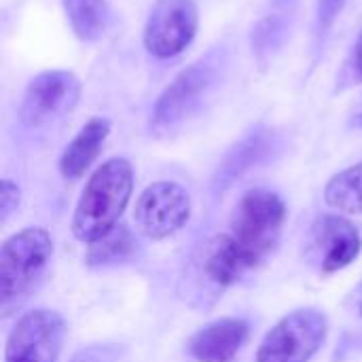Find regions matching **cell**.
Segmentation results:
<instances>
[{
    "mask_svg": "<svg viewBox=\"0 0 362 362\" xmlns=\"http://www.w3.org/2000/svg\"><path fill=\"white\" fill-rule=\"evenodd\" d=\"M134 193V168L125 157L104 161L87 180L72 216V233L83 244H93L119 225Z\"/></svg>",
    "mask_w": 362,
    "mask_h": 362,
    "instance_id": "6da1fadb",
    "label": "cell"
},
{
    "mask_svg": "<svg viewBox=\"0 0 362 362\" xmlns=\"http://www.w3.org/2000/svg\"><path fill=\"white\" fill-rule=\"evenodd\" d=\"M53 257V240L40 227H28L0 246V318H11L38 288Z\"/></svg>",
    "mask_w": 362,
    "mask_h": 362,
    "instance_id": "7a4b0ae2",
    "label": "cell"
},
{
    "mask_svg": "<svg viewBox=\"0 0 362 362\" xmlns=\"http://www.w3.org/2000/svg\"><path fill=\"white\" fill-rule=\"evenodd\" d=\"M286 216L284 199L272 189L255 187L240 197L227 238L250 269L276 250Z\"/></svg>",
    "mask_w": 362,
    "mask_h": 362,
    "instance_id": "3957f363",
    "label": "cell"
},
{
    "mask_svg": "<svg viewBox=\"0 0 362 362\" xmlns=\"http://www.w3.org/2000/svg\"><path fill=\"white\" fill-rule=\"evenodd\" d=\"M223 68L225 55L221 51H210L208 55L180 70L172 78V83L165 85L153 106L151 132L163 136L178 129L187 119H191L218 85Z\"/></svg>",
    "mask_w": 362,
    "mask_h": 362,
    "instance_id": "277c9868",
    "label": "cell"
},
{
    "mask_svg": "<svg viewBox=\"0 0 362 362\" xmlns=\"http://www.w3.org/2000/svg\"><path fill=\"white\" fill-rule=\"evenodd\" d=\"M327 335L329 318L320 310H295L263 337L257 362H310L325 346Z\"/></svg>",
    "mask_w": 362,
    "mask_h": 362,
    "instance_id": "5b68a950",
    "label": "cell"
},
{
    "mask_svg": "<svg viewBox=\"0 0 362 362\" xmlns=\"http://www.w3.org/2000/svg\"><path fill=\"white\" fill-rule=\"evenodd\" d=\"M197 28L195 0H155L142 30V45L153 57L172 59L193 42Z\"/></svg>",
    "mask_w": 362,
    "mask_h": 362,
    "instance_id": "8992f818",
    "label": "cell"
},
{
    "mask_svg": "<svg viewBox=\"0 0 362 362\" xmlns=\"http://www.w3.org/2000/svg\"><path fill=\"white\" fill-rule=\"evenodd\" d=\"M83 85L70 70H45L36 74L23 93L19 121L30 127H45L66 112L74 110L81 100Z\"/></svg>",
    "mask_w": 362,
    "mask_h": 362,
    "instance_id": "52a82bcc",
    "label": "cell"
},
{
    "mask_svg": "<svg viewBox=\"0 0 362 362\" xmlns=\"http://www.w3.org/2000/svg\"><path fill=\"white\" fill-rule=\"evenodd\" d=\"M191 197L185 187L159 180L146 187L134 210L136 227L148 240H165L178 233L191 218Z\"/></svg>",
    "mask_w": 362,
    "mask_h": 362,
    "instance_id": "ba28073f",
    "label": "cell"
},
{
    "mask_svg": "<svg viewBox=\"0 0 362 362\" xmlns=\"http://www.w3.org/2000/svg\"><path fill=\"white\" fill-rule=\"evenodd\" d=\"M66 339V322L53 310L23 314L4 346V362H57Z\"/></svg>",
    "mask_w": 362,
    "mask_h": 362,
    "instance_id": "9c48e42d",
    "label": "cell"
},
{
    "mask_svg": "<svg viewBox=\"0 0 362 362\" xmlns=\"http://www.w3.org/2000/svg\"><path fill=\"white\" fill-rule=\"evenodd\" d=\"M362 250L358 229L339 214H322L314 221L308 240V259L320 274H337L352 265Z\"/></svg>",
    "mask_w": 362,
    "mask_h": 362,
    "instance_id": "30bf717a",
    "label": "cell"
},
{
    "mask_svg": "<svg viewBox=\"0 0 362 362\" xmlns=\"http://www.w3.org/2000/svg\"><path fill=\"white\" fill-rule=\"evenodd\" d=\"M250 337V325L242 318H218L204 325L187 341V352L197 362H231Z\"/></svg>",
    "mask_w": 362,
    "mask_h": 362,
    "instance_id": "8fae6325",
    "label": "cell"
},
{
    "mask_svg": "<svg viewBox=\"0 0 362 362\" xmlns=\"http://www.w3.org/2000/svg\"><path fill=\"white\" fill-rule=\"evenodd\" d=\"M280 146H282V140H280L278 132H274L269 127H257L227 153L225 161L221 163V168L216 172L214 187L227 189L244 172L269 161L280 151Z\"/></svg>",
    "mask_w": 362,
    "mask_h": 362,
    "instance_id": "7c38bea8",
    "label": "cell"
},
{
    "mask_svg": "<svg viewBox=\"0 0 362 362\" xmlns=\"http://www.w3.org/2000/svg\"><path fill=\"white\" fill-rule=\"evenodd\" d=\"M197 272H199V278L206 282V286L218 295L225 288H231L233 284H238L250 272V267L233 248L227 233H221L204 244Z\"/></svg>",
    "mask_w": 362,
    "mask_h": 362,
    "instance_id": "4fadbf2b",
    "label": "cell"
},
{
    "mask_svg": "<svg viewBox=\"0 0 362 362\" xmlns=\"http://www.w3.org/2000/svg\"><path fill=\"white\" fill-rule=\"evenodd\" d=\"M112 123L104 117H91L68 142L59 157V174L66 180H78L98 159L110 136Z\"/></svg>",
    "mask_w": 362,
    "mask_h": 362,
    "instance_id": "5bb4252c",
    "label": "cell"
},
{
    "mask_svg": "<svg viewBox=\"0 0 362 362\" xmlns=\"http://www.w3.org/2000/svg\"><path fill=\"white\" fill-rule=\"evenodd\" d=\"M293 21V0H278L272 13L263 15L252 28V51L261 66H267L269 59L284 47L291 34Z\"/></svg>",
    "mask_w": 362,
    "mask_h": 362,
    "instance_id": "9a60e30c",
    "label": "cell"
},
{
    "mask_svg": "<svg viewBox=\"0 0 362 362\" xmlns=\"http://www.w3.org/2000/svg\"><path fill=\"white\" fill-rule=\"evenodd\" d=\"M74 36L83 42H93L104 36L110 23L106 0H62Z\"/></svg>",
    "mask_w": 362,
    "mask_h": 362,
    "instance_id": "2e32d148",
    "label": "cell"
},
{
    "mask_svg": "<svg viewBox=\"0 0 362 362\" xmlns=\"http://www.w3.org/2000/svg\"><path fill=\"white\" fill-rule=\"evenodd\" d=\"M134 255H136V238L129 231V227L119 223L106 235H102L100 240L87 246L85 261L89 267H115L129 261Z\"/></svg>",
    "mask_w": 362,
    "mask_h": 362,
    "instance_id": "e0dca14e",
    "label": "cell"
},
{
    "mask_svg": "<svg viewBox=\"0 0 362 362\" xmlns=\"http://www.w3.org/2000/svg\"><path fill=\"white\" fill-rule=\"evenodd\" d=\"M325 202L329 208L362 214V161L337 172L325 187Z\"/></svg>",
    "mask_w": 362,
    "mask_h": 362,
    "instance_id": "ac0fdd59",
    "label": "cell"
},
{
    "mask_svg": "<svg viewBox=\"0 0 362 362\" xmlns=\"http://www.w3.org/2000/svg\"><path fill=\"white\" fill-rule=\"evenodd\" d=\"M346 4H348V0H318V8H316V32H318V36L327 34L335 25V21L339 19Z\"/></svg>",
    "mask_w": 362,
    "mask_h": 362,
    "instance_id": "d6986e66",
    "label": "cell"
},
{
    "mask_svg": "<svg viewBox=\"0 0 362 362\" xmlns=\"http://www.w3.org/2000/svg\"><path fill=\"white\" fill-rule=\"evenodd\" d=\"M123 348L115 344H104V346H89L81 352H76L70 362H121L123 358Z\"/></svg>",
    "mask_w": 362,
    "mask_h": 362,
    "instance_id": "ffe728a7",
    "label": "cell"
},
{
    "mask_svg": "<svg viewBox=\"0 0 362 362\" xmlns=\"http://www.w3.org/2000/svg\"><path fill=\"white\" fill-rule=\"evenodd\" d=\"M19 202H21L19 187L13 180L2 178V182H0V225L8 223V218L17 212Z\"/></svg>",
    "mask_w": 362,
    "mask_h": 362,
    "instance_id": "44dd1931",
    "label": "cell"
},
{
    "mask_svg": "<svg viewBox=\"0 0 362 362\" xmlns=\"http://www.w3.org/2000/svg\"><path fill=\"white\" fill-rule=\"evenodd\" d=\"M350 72H352V78H354L356 83H362V32L358 34V38H356V42H354V49H352Z\"/></svg>",
    "mask_w": 362,
    "mask_h": 362,
    "instance_id": "7402d4cb",
    "label": "cell"
},
{
    "mask_svg": "<svg viewBox=\"0 0 362 362\" xmlns=\"http://www.w3.org/2000/svg\"><path fill=\"white\" fill-rule=\"evenodd\" d=\"M352 303H354V310L362 316V280L361 284L354 288V295H352Z\"/></svg>",
    "mask_w": 362,
    "mask_h": 362,
    "instance_id": "603a6c76",
    "label": "cell"
}]
</instances>
